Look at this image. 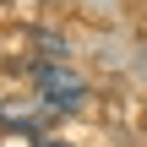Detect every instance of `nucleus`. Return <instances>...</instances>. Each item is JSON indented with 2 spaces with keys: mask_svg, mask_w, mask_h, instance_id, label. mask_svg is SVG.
Instances as JSON below:
<instances>
[{
  "mask_svg": "<svg viewBox=\"0 0 147 147\" xmlns=\"http://www.w3.org/2000/svg\"><path fill=\"white\" fill-rule=\"evenodd\" d=\"M38 93L55 104V109H82V98H87V82L76 76V71H65V65H38Z\"/></svg>",
  "mask_w": 147,
  "mask_h": 147,
  "instance_id": "obj_1",
  "label": "nucleus"
},
{
  "mask_svg": "<svg viewBox=\"0 0 147 147\" xmlns=\"http://www.w3.org/2000/svg\"><path fill=\"white\" fill-rule=\"evenodd\" d=\"M49 115H55V104H49V98H44V104H5V109H0V120H5V125H44Z\"/></svg>",
  "mask_w": 147,
  "mask_h": 147,
  "instance_id": "obj_2",
  "label": "nucleus"
},
{
  "mask_svg": "<svg viewBox=\"0 0 147 147\" xmlns=\"http://www.w3.org/2000/svg\"><path fill=\"white\" fill-rule=\"evenodd\" d=\"M38 147H60V142H38Z\"/></svg>",
  "mask_w": 147,
  "mask_h": 147,
  "instance_id": "obj_3",
  "label": "nucleus"
}]
</instances>
